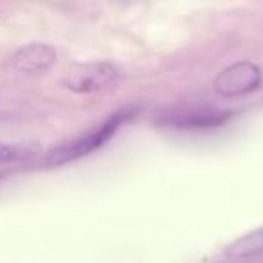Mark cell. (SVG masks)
<instances>
[{
  "label": "cell",
  "instance_id": "1",
  "mask_svg": "<svg viewBox=\"0 0 263 263\" xmlns=\"http://www.w3.org/2000/svg\"><path fill=\"white\" fill-rule=\"evenodd\" d=\"M132 116V112H126V110H121V112H116L108 117L103 124H99L98 128L87 132L78 139H72L69 143H63L60 146L52 148L44 159L45 166H62L67 164V162L78 161V159L85 157V155L92 154V152L99 150L101 146H105L110 141V137L117 132V128L128 121Z\"/></svg>",
  "mask_w": 263,
  "mask_h": 263
},
{
  "label": "cell",
  "instance_id": "2",
  "mask_svg": "<svg viewBox=\"0 0 263 263\" xmlns=\"http://www.w3.org/2000/svg\"><path fill=\"white\" fill-rule=\"evenodd\" d=\"M119 80V70L106 62L80 63L67 70L62 83L76 94H96L112 88Z\"/></svg>",
  "mask_w": 263,
  "mask_h": 263
},
{
  "label": "cell",
  "instance_id": "3",
  "mask_svg": "<svg viewBox=\"0 0 263 263\" xmlns=\"http://www.w3.org/2000/svg\"><path fill=\"white\" fill-rule=\"evenodd\" d=\"M263 83V72L252 62H238L226 67L213 81L216 94L222 98H240L258 90Z\"/></svg>",
  "mask_w": 263,
  "mask_h": 263
},
{
  "label": "cell",
  "instance_id": "4",
  "mask_svg": "<svg viewBox=\"0 0 263 263\" xmlns=\"http://www.w3.org/2000/svg\"><path fill=\"white\" fill-rule=\"evenodd\" d=\"M56 49L47 44H27L11 56L15 70L22 74H40L56 62Z\"/></svg>",
  "mask_w": 263,
  "mask_h": 263
},
{
  "label": "cell",
  "instance_id": "5",
  "mask_svg": "<svg viewBox=\"0 0 263 263\" xmlns=\"http://www.w3.org/2000/svg\"><path fill=\"white\" fill-rule=\"evenodd\" d=\"M226 256L229 259H236V261L263 256V227H258V229L236 238L226 249Z\"/></svg>",
  "mask_w": 263,
  "mask_h": 263
},
{
  "label": "cell",
  "instance_id": "6",
  "mask_svg": "<svg viewBox=\"0 0 263 263\" xmlns=\"http://www.w3.org/2000/svg\"><path fill=\"white\" fill-rule=\"evenodd\" d=\"M40 148L36 144H24V143H0V164L26 161L38 155Z\"/></svg>",
  "mask_w": 263,
  "mask_h": 263
},
{
  "label": "cell",
  "instance_id": "7",
  "mask_svg": "<svg viewBox=\"0 0 263 263\" xmlns=\"http://www.w3.org/2000/svg\"><path fill=\"white\" fill-rule=\"evenodd\" d=\"M223 114H208V112H195V114H180L173 116L170 123L179 128H198V126H215L223 121Z\"/></svg>",
  "mask_w": 263,
  "mask_h": 263
}]
</instances>
